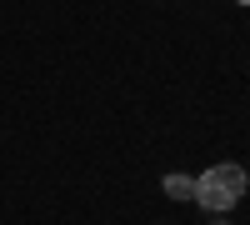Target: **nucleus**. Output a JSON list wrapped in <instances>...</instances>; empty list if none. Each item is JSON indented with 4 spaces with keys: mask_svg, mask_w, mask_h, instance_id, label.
<instances>
[{
    "mask_svg": "<svg viewBox=\"0 0 250 225\" xmlns=\"http://www.w3.org/2000/svg\"><path fill=\"white\" fill-rule=\"evenodd\" d=\"M240 195H245V170L235 165V160H220V165H210V170L195 175V200H200L210 215L235 210Z\"/></svg>",
    "mask_w": 250,
    "mask_h": 225,
    "instance_id": "nucleus-1",
    "label": "nucleus"
},
{
    "mask_svg": "<svg viewBox=\"0 0 250 225\" xmlns=\"http://www.w3.org/2000/svg\"><path fill=\"white\" fill-rule=\"evenodd\" d=\"M165 195L170 200H195V180L190 175H165Z\"/></svg>",
    "mask_w": 250,
    "mask_h": 225,
    "instance_id": "nucleus-2",
    "label": "nucleus"
},
{
    "mask_svg": "<svg viewBox=\"0 0 250 225\" xmlns=\"http://www.w3.org/2000/svg\"><path fill=\"white\" fill-rule=\"evenodd\" d=\"M235 5H250V0H235Z\"/></svg>",
    "mask_w": 250,
    "mask_h": 225,
    "instance_id": "nucleus-3",
    "label": "nucleus"
},
{
    "mask_svg": "<svg viewBox=\"0 0 250 225\" xmlns=\"http://www.w3.org/2000/svg\"><path fill=\"white\" fill-rule=\"evenodd\" d=\"M215 225H225V220H215Z\"/></svg>",
    "mask_w": 250,
    "mask_h": 225,
    "instance_id": "nucleus-4",
    "label": "nucleus"
}]
</instances>
